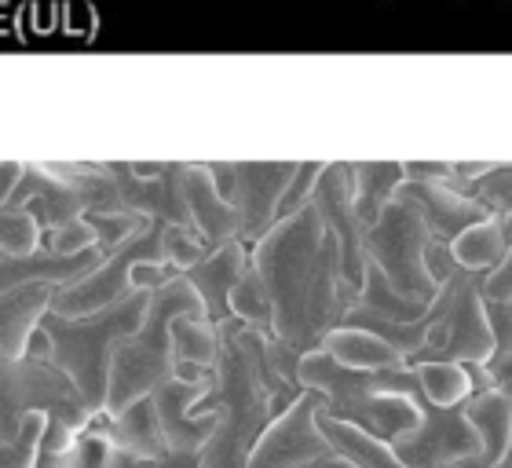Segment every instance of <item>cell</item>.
I'll list each match as a JSON object with an SVG mask.
<instances>
[{
	"instance_id": "ac0fdd59",
	"label": "cell",
	"mask_w": 512,
	"mask_h": 468,
	"mask_svg": "<svg viewBox=\"0 0 512 468\" xmlns=\"http://www.w3.org/2000/svg\"><path fill=\"white\" fill-rule=\"evenodd\" d=\"M44 425H48V417L30 414V417H26V428L19 432V439L0 436V468H37Z\"/></svg>"
},
{
	"instance_id": "4fadbf2b",
	"label": "cell",
	"mask_w": 512,
	"mask_h": 468,
	"mask_svg": "<svg viewBox=\"0 0 512 468\" xmlns=\"http://www.w3.org/2000/svg\"><path fill=\"white\" fill-rule=\"evenodd\" d=\"M55 289H59L55 282H26V286L0 293V355L8 359L26 355L30 337L52 311Z\"/></svg>"
},
{
	"instance_id": "44dd1931",
	"label": "cell",
	"mask_w": 512,
	"mask_h": 468,
	"mask_svg": "<svg viewBox=\"0 0 512 468\" xmlns=\"http://www.w3.org/2000/svg\"><path fill=\"white\" fill-rule=\"evenodd\" d=\"M333 458H337V454H333ZM304 468H333L330 461H319V465H304Z\"/></svg>"
},
{
	"instance_id": "30bf717a",
	"label": "cell",
	"mask_w": 512,
	"mask_h": 468,
	"mask_svg": "<svg viewBox=\"0 0 512 468\" xmlns=\"http://www.w3.org/2000/svg\"><path fill=\"white\" fill-rule=\"evenodd\" d=\"M209 384H213V377L187 381L180 373H172L169 381L150 395L154 406H158V421L169 450H205V443H209V436H213L216 428V417L213 414L194 417V403L209 392Z\"/></svg>"
},
{
	"instance_id": "ffe728a7",
	"label": "cell",
	"mask_w": 512,
	"mask_h": 468,
	"mask_svg": "<svg viewBox=\"0 0 512 468\" xmlns=\"http://www.w3.org/2000/svg\"><path fill=\"white\" fill-rule=\"evenodd\" d=\"M22 169H26V165H19V161H4V165H0V205H8L15 183L22 180Z\"/></svg>"
},
{
	"instance_id": "9c48e42d",
	"label": "cell",
	"mask_w": 512,
	"mask_h": 468,
	"mask_svg": "<svg viewBox=\"0 0 512 468\" xmlns=\"http://www.w3.org/2000/svg\"><path fill=\"white\" fill-rule=\"evenodd\" d=\"M297 165H235V198L238 209V238L260 242L278 224V205L286 198V187L293 180Z\"/></svg>"
},
{
	"instance_id": "ba28073f",
	"label": "cell",
	"mask_w": 512,
	"mask_h": 468,
	"mask_svg": "<svg viewBox=\"0 0 512 468\" xmlns=\"http://www.w3.org/2000/svg\"><path fill=\"white\" fill-rule=\"evenodd\" d=\"M337 450L319 425V395L304 392L286 414H278L253 447L249 468H304L330 461Z\"/></svg>"
},
{
	"instance_id": "8992f818",
	"label": "cell",
	"mask_w": 512,
	"mask_h": 468,
	"mask_svg": "<svg viewBox=\"0 0 512 468\" xmlns=\"http://www.w3.org/2000/svg\"><path fill=\"white\" fill-rule=\"evenodd\" d=\"M165 220H143L139 231H132L118 249H110L85 278L66 282L55 289L52 311L59 315H88L128 297L136 289L139 264H165Z\"/></svg>"
},
{
	"instance_id": "7a4b0ae2",
	"label": "cell",
	"mask_w": 512,
	"mask_h": 468,
	"mask_svg": "<svg viewBox=\"0 0 512 468\" xmlns=\"http://www.w3.org/2000/svg\"><path fill=\"white\" fill-rule=\"evenodd\" d=\"M220 348L213 362V384L194 403V417L213 414L216 428L202 450V468H249L253 447L278 414H286L304 384L289 381L271 362V351L260 326H249L235 315L216 326Z\"/></svg>"
},
{
	"instance_id": "6da1fadb",
	"label": "cell",
	"mask_w": 512,
	"mask_h": 468,
	"mask_svg": "<svg viewBox=\"0 0 512 468\" xmlns=\"http://www.w3.org/2000/svg\"><path fill=\"white\" fill-rule=\"evenodd\" d=\"M253 271L271 300V337L300 355L319 351L352 311L355 289L344 278L341 245L311 202L256 242Z\"/></svg>"
},
{
	"instance_id": "5b68a950",
	"label": "cell",
	"mask_w": 512,
	"mask_h": 468,
	"mask_svg": "<svg viewBox=\"0 0 512 468\" xmlns=\"http://www.w3.org/2000/svg\"><path fill=\"white\" fill-rule=\"evenodd\" d=\"M30 414L63 421L74 432H85V425L92 421L85 395L77 392L70 373L55 359H37V355L8 359V355H0V436L19 439Z\"/></svg>"
},
{
	"instance_id": "9a60e30c",
	"label": "cell",
	"mask_w": 512,
	"mask_h": 468,
	"mask_svg": "<svg viewBox=\"0 0 512 468\" xmlns=\"http://www.w3.org/2000/svg\"><path fill=\"white\" fill-rule=\"evenodd\" d=\"M114 447L128 450L136 458H161V454H169V443H165V432H161L158 421V406H154L150 395L114 417Z\"/></svg>"
},
{
	"instance_id": "e0dca14e",
	"label": "cell",
	"mask_w": 512,
	"mask_h": 468,
	"mask_svg": "<svg viewBox=\"0 0 512 468\" xmlns=\"http://www.w3.org/2000/svg\"><path fill=\"white\" fill-rule=\"evenodd\" d=\"M41 234V224L33 220L30 209L0 205V249L4 253H33L41 245Z\"/></svg>"
},
{
	"instance_id": "d6986e66",
	"label": "cell",
	"mask_w": 512,
	"mask_h": 468,
	"mask_svg": "<svg viewBox=\"0 0 512 468\" xmlns=\"http://www.w3.org/2000/svg\"><path fill=\"white\" fill-rule=\"evenodd\" d=\"M132 468H202V450H169L161 458H136Z\"/></svg>"
},
{
	"instance_id": "8fae6325",
	"label": "cell",
	"mask_w": 512,
	"mask_h": 468,
	"mask_svg": "<svg viewBox=\"0 0 512 468\" xmlns=\"http://www.w3.org/2000/svg\"><path fill=\"white\" fill-rule=\"evenodd\" d=\"M395 198L414 205L421 220L428 224V231H432V238H439V242H454L465 227L480 224V220L491 216V209L483 202H465L454 187H443V183L410 180L403 187H395Z\"/></svg>"
},
{
	"instance_id": "7c38bea8",
	"label": "cell",
	"mask_w": 512,
	"mask_h": 468,
	"mask_svg": "<svg viewBox=\"0 0 512 468\" xmlns=\"http://www.w3.org/2000/svg\"><path fill=\"white\" fill-rule=\"evenodd\" d=\"M249 271V249L242 238H231V242L209 249L202 264H194L191 271L183 275L191 278V286L198 289V297L205 300V315L220 326V322L235 319L231 311V297H235L238 282L246 278Z\"/></svg>"
},
{
	"instance_id": "3957f363",
	"label": "cell",
	"mask_w": 512,
	"mask_h": 468,
	"mask_svg": "<svg viewBox=\"0 0 512 468\" xmlns=\"http://www.w3.org/2000/svg\"><path fill=\"white\" fill-rule=\"evenodd\" d=\"M194 315V319H209L205 315V300L191 286L187 275H172L158 289H150L147 319L132 337L118 344L114 362H110V392H107V414L118 417L132 403L147 399L176 373V319Z\"/></svg>"
},
{
	"instance_id": "52a82bcc",
	"label": "cell",
	"mask_w": 512,
	"mask_h": 468,
	"mask_svg": "<svg viewBox=\"0 0 512 468\" xmlns=\"http://www.w3.org/2000/svg\"><path fill=\"white\" fill-rule=\"evenodd\" d=\"M410 399L421 410V425L406 428L395 439V454L406 468H461L465 461H476L480 443L472 436L469 425V403H450L439 406L428 399L425 384L417 381L410 388Z\"/></svg>"
},
{
	"instance_id": "5bb4252c",
	"label": "cell",
	"mask_w": 512,
	"mask_h": 468,
	"mask_svg": "<svg viewBox=\"0 0 512 468\" xmlns=\"http://www.w3.org/2000/svg\"><path fill=\"white\" fill-rule=\"evenodd\" d=\"M183 198L191 209V224L213 249L238 238V209L216 191L205 165H183Z\"/></svg>"
},
{
	"instance_id": "277c9868",
	"label": "cell",
	"mask_w": 512,
	"mask_h": 468,
	"mask_svg": "<svg viewBox=\"0 0 512 468\" xmlns=\"http://www.w3.org/2000/svg\"><path fill=\"white\" fill-rule=\"evenodd\" d=\"M150 308V289L136 286L128 297L114 300L107 308L88 311V315H59L48 311L41 319V330L52 341L55 362L70 373V381L77 384V392L85 395V406L92 414L107 410V392H110V362L114 351L125 337L143 326Z\"/></svg>"
},
{
	"instance_id": "2e32d148",
	"label": "cell",
	"mask_w": 512,
	"mask_h": 468,
	"mask_svg": "<svg viewBox=\"0 0 512 468\" xmlns=\"http://www.w3.org/2000/svg\"><path fill=\"white\" fill-rule=\"evenodd\" d=\"M487 322H491L494 348L483 362V370L491 377V384L512 403V304H487Z\"/></svg>"
}]
</instances>
